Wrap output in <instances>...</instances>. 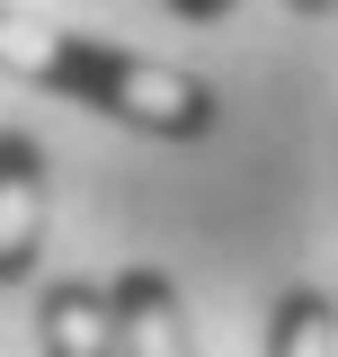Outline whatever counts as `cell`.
<instances>
[{"label":"cell","mask_w":338,"mask_h":357,"mask_svg":"<svg viewBox=\"0 0 338 357\" xmlns=\"http://www.w3.org/2000/svg\"><path fill=\"white\" fill-rule=\"evenodd\" d=\"M0 72L27 81V89H54V98H81V107H98V116H116L134 134H161V143H196L214 126V81L178 72L161 54H134V45L27 18L9 0H0Z\"/></svg>","instance_id":"cell-1"},{"label":"cell","mask_w":338,"mask_h":357,"mask_svg":"<svg viewBox=\"0 0 338 357\" xmlns=\"http://www.w3.org/2000/svg\"><path fill=\"white\" fill-rule=\"evenodd\" d=\"M45 250V143L0 126V286H27Z\"/></svg>","instance_id":"cell-2"},{"label":"cell","mask_w":338,"mask_h":357,"mask_svg":"<svg viewBox=\"0 0 338 357\" xmlns=\"http://www.w3.org/2000/svg\"><path fill=\"white\" fill-rule=\"evenodd\" d=\"M36 349L45 357H125V331H116V295L98 277H54L36 304Z\"/></svg>","instance_id":"cell-3"},{"label":"cell","mask_w":338,"mask_h":357,"mask_svg":"<svg viewBox=\"0 0 338 357\" xmlns=\"http://www.w3.org/2000/svg\"><path fill=\"white\" fill-rule=\"evenodd\" d=\"M116 331H125V357H196V331H187V304L161 268H125L116 286Z\"/></svg>","instance_id":"cell-4"},{"label":"cell","mask_w":338,"mask_h":357,"mask_svg":"<svg viewBox=\"0 0 338 357\" xmlns=\"http://www.w3.org/2000/svg\"><path fill=\"white\" fill-rule=\"evenodd\" d=\"M267 357H338V304L321 286H285L267 312Z\"/></svg>","instance_id":"cell-5"},{"label":"cell","mask_w":338,"mask_h":357,"mask_svg":"<svg viewBox=\"0 0 338 357\" xmlns=\"http://www.w3.org/2000/svg\"><path fill=\"white\" fill-rule=\"evenodd\" d=\"M169 9H178V18H223L232 0H169Z\"/></svg>","instance_id":"cell-6"},{"label":"cell","mask_w":338,"mask_h":357,"mask_svg":"<svg viewBox=\"0 0 338 357\" xmlns=\"http://www.w3.org/2000/svg\"><path fill=\"white\" fill-rule=\"evenodd\" d=\"M294 9H303V18H330V9H338V0H294Z\"/></svg>","instance_id":"cell-7"}]
</instances>
